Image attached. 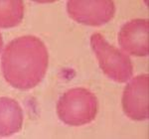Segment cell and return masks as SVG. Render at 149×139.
Wrapping results in <instances>:
<instances>
[{
  "label": "cell",
  "instance_id": "ba28073f",
  "mask_svg": "<svg viewBox=\"0 0 149 139\" xmlns=\"http://www.w3.org/2000/svg\"><path fill=\"white\" fill-rule=\"evenodd\" d=\"M24 17V3L21 0H0V27L12 28Z\"/></svg>",
  "mask_w": 149,
  "mask_h": 139
},
{
  "label": "cell",
  "instance_id": "277c9868",
  "mask_svg": "<svg viewBox=\"0 0 149 139\" xmlns=\"http://www.w3.org/2000/svg\"><path fill=\"white\" fill-rule=\"evenodd\" d=\"M69 16L78 23L88 26H102L109 22L114 16L113 1L95 0V1H74L67 3Z\"/></svg>",
  "mask_w": 149,
  "mask_h": 139
},
{
  "label": "cell",
  "instance_id": "8992f818",
  "mask_svg": "<svg viewBox=\"0 0 149 139\" xmlns=\"http://www.w3.org/2000/svg\"><path fill=\"white\" fill-rule=\"evenodd\" d=\"M148 19H133L124 24L118 34V44L124 52L133 56L148 55Z\"/></svg>",
  "mask_w": 149,
  "mask_h": 139
},
{
  "label": "cell",
  "instance_id": "9c48e42d",
  "mask_svg": "<svg viewBox=\"0 0 149 139\" xmlns=\"http://www.w3.org/2000/svg\"><path fill=\"white\" fill-rule=\"evenodd\" d=\"M2 46H3V40H2V36L0 34V52H1Z\"/></svg>",
  "mask_w": 149,
  "mask_h": 139
},
{
  "label": "cell",
  "instance_id": "52a82bcc",
  "mask_svg": "<svg viewBox=\"0 0 149 139\" xmlns=\"http://www.w3.org/2000/svg\"><path fill=\"white\" fill-rule=\"evenodd\" d=\"M23 111L19 104L10 97H0V136H10L21 130Z\"/></svg>",
  "mask_w": 149,
  "mask_h": 139
},
{
  "label": "cell",
  "instance_id": "3957f363",
  "mask_svg": "<svg viewBox=\"0 0 149 139\" xmlns=\"http://www.w3.org/2000/svg\"><path fill=\"white\" fill-rule=\"evenodd\" d=\"M91 47L105 76L116 83H126L133 75L131 60L126 54L110 45L100 33L91 37Z\"/></svg>",
  "mask_w": 149,
  "mask_h": 139
},
{
  "label": "cell",
  "instance_id": "5b68a950",
  "mask_svg": "<svg viewBox=\"0 0 149 139\" xmlns=\"http://www.w3.org/2000/svg\"><path fill=\"white\" fill-rule=\"evenodd\" d=\"M148 74L139 75L127 83L122 95V108L132 120L148 118Z\"/></svg>",
  "mask_w": 149,
  "mask_h": 139
},
{
  "label": "cell",
  "instance_id": "7a4b0ae2",
  "mask_svg": "<svg viewBox=\"0 0 149 139\" xmlns=\"http://www.w3.org/2000/svg\"><path fill=\"white\" fill-rule=\"evenodd\" d=\"M57 113L64 123L81 126L92 122L97 113V99L84 88L69 90L58 100Z\"/></svg>",
  "mask_w": 149,
  "mask_h": 139
},
{
  "label": "cell",
  "instance_id": "6da1fadb",
  "mask_svg": "<svg viewBox=\"0 0 149 139\" xmlns=\"http://www.w3.org/2000/svg\"><path fill=\"white\" fill-rule=\"evenodd\" d=\"M48 63V50L42 40L26 35L12 40L5 47L1 57V70L10 85L29 90L41 83L46 75Z\"/></svg>",
  "mask_w": 149,
  "mask_h": 139
}]
</instances>
